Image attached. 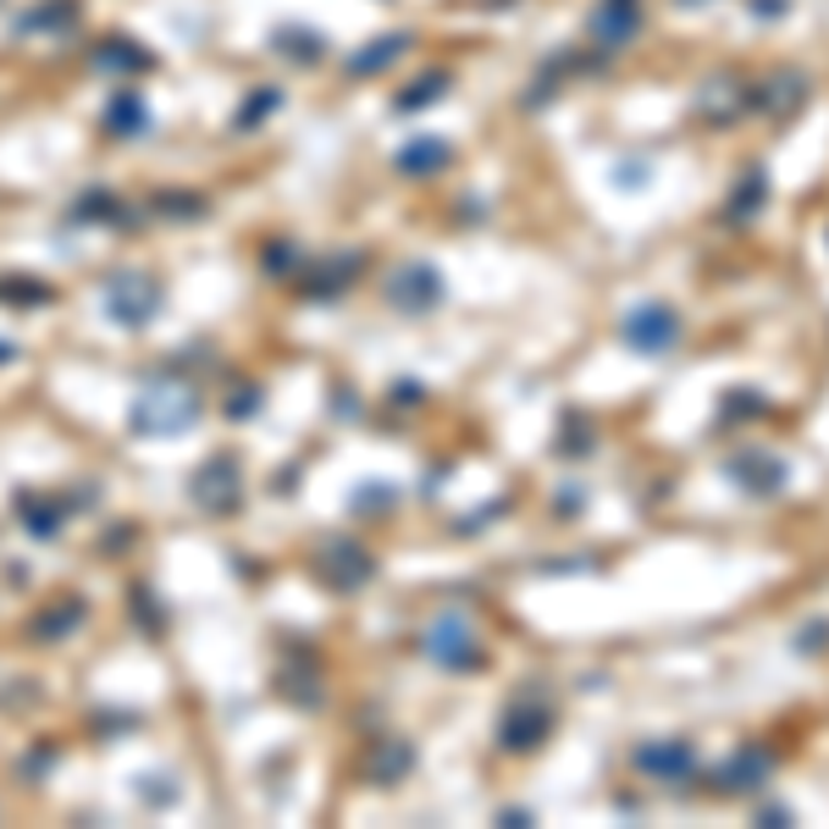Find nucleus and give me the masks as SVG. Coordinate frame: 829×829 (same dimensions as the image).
<instances>
[{
  "label": "nucleus",
  "instance_id": "f03ea898",
  "mask_svg": "<svg viewBox=\"0 0 829 829\" xmlns=\"http://www.w3.org/2000/svg\"><path fill=\"white\" fill-rule=\"evenodd\" d=\"M149 310H155V293H144L139 283H122V277L111 283V315L117 321H144Z\"/></svg>",
  "mask_w": 829,
  "mask_h": 829
},
{
  "label": "nucleus",
  "instance_id": "f257e3e1",
  "mask_svg": "<svg viewBox=\"0 0 829 829\" xmlns=\"http://www.w3.org/2000/svg\"><path fill=\"white\" fill-rule=\"evenodd\" d=\"M133 421L139 432H183L194 421V398L178 387V382H166V387H149L133 409Z\"/></svg>",
  "mask_w": 829,
  "mask_h": 829
}]
</instances>
